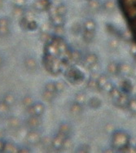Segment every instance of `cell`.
Returning a JSON list of instances; mask_svg holds the SVG:
<instances>
[{"label":"cell","mask_w":136,"mask_h":153,"mask_svg":"<svg viewBox=\"0 0 136 153\" xmlns=\"http://www.w3.org/2000/svg\"><path fill=\"white\" fill-rule=\"evenodd\" d=\"M26 110L30 116L35 115V116L41 117L45 112V105L44 103L42 102H34L31 106L26 108Z\"/></svg>","instance_id":"cell-1"},{"label":"cell","mask_w":136,"mask_h":153,"mask_svg":"<svg viewBox=\"0 0 136 153\" xmlns=\"http://www.w3.org/2000/svg\"><path fill=\"white\" fill-rule=\"evenodd\" d=\"M25 140L30 145H36L41 141V134L37 130H29L25 135Z\"/></svg>","instance_id":"cell-2"},{"label":"cell","mask_w":136,"mask_h":153,"mask_svg":"<svg viewBox=\"0 0 136 153\" xmlns=\"http://www.w3.org/2000/svg\"><path fill=\"white\" fill-rule=\"evenodd\" d=\"M10 19L6 16L0 18V37H7L10 33Z\"/></svg>","instance_id":"cell-3"},{"label":"cell","mask_w":136,"mask_h":153,"mask_svg":"<svg viewBox=\"0 0 136 153\" xmlns=\"http://www.w3.org/2000/svg\"><path fill=\"white\" fill-rule=\"evenodd\" d=\"M26 126L29 130H37L42 123L41 118L39 116L31 115L26 119Z\"/></svg>","instance_id":"cell-4"},{"label":"cell","mask_w":136,"mask_h":153,"mask_svg":"<svg viewBox=\"0 0 136 153\" xmlns=\"http://www.w3.org/2000/svg\"><path fill=\"white\" fill-rule=\"evenodd\" d=\"M20 147L15 143L11 141H5L3 145L2 153H19Z\"/></svg>","instance_id":"cell-5"},{"label":"cell","mask_w":136,"mask_h":153,"mask_svg":"<svg viewBox=\"0 0 136 153\" xmlns=\"http://www.w3.org/2000/svg\"><path fill=\"white\" fill-rule=\"evenodd\" d=\"M7 124L9 128L12 130H19L21 126V119L15 116H11L7 119Z\"/></svg>","instance_id":"cell-6"},{"label":"cell","mask_w":136,"mask_h":153,"mask_svg":"<svg viewBox=\"0 0 136 153\" xmlns=\"http://www.w3.org/2000/svg\"><path fill=\"white\" fill-rule=\"evenodd\" d=\"M24 65L28 70L33 71L35 70L38 67V62L32 56H28L25 59Z\"/></svg>","instance_id":"cell-7"},{"label":"cell","mask_w":136,"mask_h":153,"mask_svg":"<svg viewBox=\"0 0 136 153\" xmlns=\"http://www.w3.org/2000/svg\"><path fill=\"white\" fill-rule=\"evenodd\" d=\"M3 103L7 104V106L12 108V107L14 106V104L16 103V95L12 93H7L3 95Z\"/></svg>","instance_id":"cell-8"},{"label":"cell","mask_w":136,"mask_h":153,"mask_svg":"<svg viewBox=\"0 0 136 153\" xmlns=\"http://www.w3.org/2000/svg\"><path fill=\"white\" fill-rule=\"evenodd\" d=\"M65 134L59 132L57 135L52 140V146L55 148H60L64 144V142H65Z\"/></svg>","instance_id":"cell-9"},{"label":"cell","mask_w":136,"mask_h":153,"mask_svg":"<svg viewBox=\"0 0 136 153\" xmlns=\"http://www.w3.org/2000/svg\"><path fill=\"white\" fill-rule=\"evenodd\" d=\"M48 0H36L33 3V8L38 12H43L48 8Z\"/></svg>","instance_id":"cell-10"},{"label":"cell","mask_w":136,"mask_h":153,"mask_svg":"<svg viewBox=\"0 0 136 153\" xmlns=\"http://www.w3.org/2000/svg\"><path fill=\"white\" fill-rule=\"evenodd\" d=\"M25 12V10L24 7L14 6L13 10H12V14L13 16V17L16 18V19H18L20 21L21 18L24 17Z\"/></svg>","instance_id":"cell-11"},{"label":"cell","mask_w":136,"mask_h":153,"mask_svg":"<svg viewBox=\"0 0 136 153\" xmlns=\"http://www.w3.org/2000/svg\"><path fill=\"white\" fill-rule=\"evenodd\" d=\"M39 28V24L37 23L35 20H32V21H29L27 23L26 30L28 31H35L38 30Z\"/></svg>","instance_id":"cell-12"},{"label":"cell","mask_w":136,"mask_h":153,"mask_svg":"<svg viewBox=\"0 0 136 153\" xmlns=\"http://www.w3.org/2000/svg\"><path fill=\"white\" fill-rule=\"evenodd\" d=\"M33 103H34V101L33 100L32 96H30V95H25V96L23 98V100H22V104H23V106H24L25 108H28L31 106Z\"/></svg>","instance_id":"cell-13"},{"label":"cell","mask_w":136,"mask_h":153,"mask_svg":"<svg viewBox=\"0 0 136 153\" xmlns=\"http://www.w3.org/2000/svg\"><path fill=\"white\" fill-rule=\"evenodd\" d=\"M10 108H11L10 107L5 104L3 101H1L0 102V116H4V115L7 114L9 112Z\"/></svg>","instance_id":"cell-14"},{"label":"cell","mask_w":136,"mask_h":153,"mask_svg":"<svg viewBox=\"0 0 136 153\" xmlns=\"http://www.w3.org/2000/svg\"><path fill=\"white\" fill-rule=\"evenodd\" d=\"M55 94L56 93H54V92H51L44 90V91L42 93V97H43V99L45 100H47V101H51V100H53Z\"/></svg>","instance_id":"cell-15"},{"label":"cell","mask_w":136,"mask_h":153,"mask_svg":"<svg viewBox=\"0 0 136 153\" xmlns=\"http://www.w3.org/2000/svg\"><path fill=\"white\" fill-rule=\"evenodd\" d=\"M46 91H48L54 92L56 93V83L54 82H48L45 85V89Z\"/></svg>","instance_id":"cell-16"},{"label":"cell","mask_w":136,"mask_h":153,"mask_svg":"<svg viewBox=\"0 0 136 153\" xmlns=\"http://www.w3.org/2000/svg\"><path fill=\"white\" fill-rule=\"evenodd\" d=\"M13 3H14V6L24 7L26 3V0H13Z\"/></svg>","instance_id":"cell-17"},{"label":"cell","mask_w":136,"mask_h":153,"mask_svg":"<svg viewBox=\"0 0 136 153\" xmlns=\"http://www.w3.org/2000/svg\"><path fill=\"white\" fill-rule=\"evenodd\" d=\"M32 152V150L30 149L29 147H25V146H23V147H20L19 148V153H30Z\"/></svg>","instance_id":"cell-18"},{"label":"cell","mask_w":136,"mask_h":153,"mask_svg":"<svg viewBox=\"0 0 136 153\" xmlns=\"http://www.w3.org/2000/svg\"><path fill=\"white\" fill-rule=\"evenodd\" d=\"M4 140L3 138H0V153H2L3 152V145H4Z\"/></svg>","instance_id":"cell-19"},{"label":"cell","mask_w":136,"mask_h":153,"mask_svg":"<svg viewBox=\"0 0 136 153\" xmlns=\"http://www.w3.org/2000/svg\"><path fill=\"white\" fill-rule=\"evenodd\" d=\"M3 63H4V60H3V56H0V68H2V67H3Z\"/></svg>","instance_id":"cell-20"},{"label":"cell","mask_w":136,"mask_h":153,"mask_svg":"<svg viewBox=\"0 0 136 153\" xmlns=\"http://www.w3.org/2000/svg\"><path fill=\"white\" fill-rule=\"evenodd\" d=\"M4 5V0H0V9L2 8Z\"/></svg>","instance_id":"cell-21"}]
</instances>
